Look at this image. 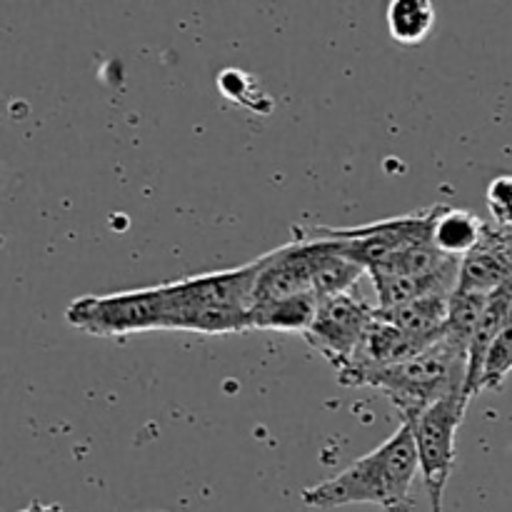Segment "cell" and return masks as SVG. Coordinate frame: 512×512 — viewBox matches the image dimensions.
Listing matches in <instances>:
<instances>
[{
	"mask_svg": "<svg viewBox=\"0 0 512 512\" xmlns=\"http://www.w3.org/2000/svg\"><path fill=\"white\" fill-rule=\"evenodd\" d=\"M460 280V260L450 263L448 268L435 270L428 275H410V278H388L373 280L375 293H378V308H398V305L415 303L435 295H453L458 290Z\"/></svg>",
	"mask_w": 512,
	"mask_h": 512,
	"instance_id": "13",
	"label": "cell"
},
{
	"mask_svg": "<svg viewBox=\"0 0 512 512\" xmlns=\"http://www.w3.org/2000/svg\"><path fill=\"white\" fill-rule=\"evenodd\" d=\"M65 320L73 328L98 338H125L145 330H165L168 295L165 285L110 295H83L65 308Z\"/></svg>",
	"mask_w": 512,
	"mask_h": 512,
	"instance_id": "3",
	"label": "cell"
},
{
	"mask_svg": "<svg viewBox=\"0 0 512 512\" xmlns=\"http://www.w3.org/2000/svg\"><path fill=\"white\" fill-rule=\"evenodd\" d=\"M512 370V310L508 323L503 325L500 335L495 338L493 348H490L488 363H485V378L483 390H500L503 388L505 378Z\"/></svg>",
	"mask_w": 512,
	"mask_h": 512,
	"instance_id": "20",
	"label": "cell"
},
{
	"mask_svg": "<svg viewBox=\"0 0 512 512\" xmlns=\"http://www.w3.org/2000/svg\"><path fill=\"white\" fill-rule=\"evenodd\" d=\"M488 298L490 295L468 293V290H455L453 298H450L445 340H448L450 345H455L458 350H463L465 355H468L470 343H473L475 330H478L480 318H483Z\"/></svg>",
	"mask_w": 512,
	"mask_h": 512,
	"instance_id": "19",
	"label": "cell"
},
{
	"mask_svg": "<svg viewBox=\"0 0 512 512\" xmlns=\"http://www.w3.org/2000/svg\"><path fill=\"white\" fill-rule=\"evenodd\" d=\"M368 270L355 263L353 258L340 250V243L333 238L315 235L313 238V293L318 300L338 298V295L353 293Z\"/></svg>",
	"mask_w": 512,
	"mask_h": 512,
	"instance_id": "12",
	"label": "cell"
},
{
	"mask_svg": "<svg viewBox=\"0 0 512 512\" xmlns=\"http://www.w3.org/2000/svg\"><path fill=\"white\" fill-rule=\"evenodd\" d=\"M320 300L315 293L295 295L288 300H275V303L253 305L250 308V325L255 330H280V333H300L305 335L318 315Z\"/></svg>",
	"mask_w": 512,
	"mask_h": 512,
	"instance_id": "15",
	"label": "cell"
},
{
	"mask_svg": "<svg viewBox=\"0 0 512 512\" xmlns=\"http://www.w3.org/2000/svg\"><path fill=\"white\" fill-rule=\"evenodd\" d=\"M25 510L28 512H65L60 505H45V503H38V500H35V503H30Z\"/></svg>",
	"mask_w": 512,
	"mask_h": 512,
	"instance_id": "22",
	"label": "cell"
},
{
	"mask_svg": "<svg viewBox=\"0 0 512 512\" xmlns=\"http://www.w3.org/2000/svg\"><path fill=\"white\" fill-rule=\"evenodd\" d=\"M435 23V8L430 0H393L388 5V30L395 43L420 45Z\"/></svg>",
	"mask_w": 512,
	"mask_h": 512,
	"instance_id": "18",
	"label": "cell"
},
{
	"mask_svg": "<svg viewBox=\"0 0 512 512\" xmlns=\"http://www.w3.org/2000/svg\"><path fill=\"white\" fill-rule=\"evenodd\" d=\"M465 380H468V355L443 338L415 358L360 375L355 388L360 385L378 388L393 400L408 423L425 413L430 405L455 393H465Z\"/></svg>",
	"mask_w": 512,
	"mask_h": 512,
	"instance_id": "2",
	"label": "cell"
},
{
	"mask_svg": "<svg viewBox=\"0 0 512 512\" xmlns=\"http://www.w3.org/2000/svg\"><path fill=\"white\" fill-rule=\"evenodd\" d=\"M488 213L498 230H512V175H500L488 185L485 193Z\"/></svg>",
	"mask_w": 512,
	"mask_h": 512,
	"instance_id": "21",
	"label": "cell"
},
{
	"mask_svg": "<svg viewBox=\"0 0 512 512\" xmlns=\"http://www.w3.org/2000/svg\"><path fill=\"white\" fill-rule=\"evenodd\" d=\"M512 280V248L503 230L490 228L488 238L460 260L458 290L490 295Z\"/></svg>",
	"mask_w": 512,
	"mask_h": 512,
	"instance_id": "9",
	"label": "cell"
},
{
	"mask_svg": "<svg viewBox=\"0 0 512 512\" xmlns=\"http://www.w3.org/2000/svg\"><path fill=\"white\" fill-rule=\"evenodd\" d=\"M450 263H455V260L440 253V250L433 245V240H423V243L408 245V248L390 255L385 263H380L378 268L370 270V278L388 280V278H410V275H428V273H435V270L448 268Z\"/></svg>",
	"mask_w": 512,
	"mask_h": 512,
	"instance_id": "17",
	"label": "cell"
},
{
	"mask_svg": "<svg viewBox=\"0 0 512 512\" xmlns=\"http://www.w3.org/2000/svg\"><path fill=\"white\" fill-rule=\"evenodd\" d=\"M512 310V280L500 285L495 293H490L485 313L480 318L475 338L468 348V380H465V395L475 398L483 390L485 378V363H488L490 348H493L495 338L500 335L503 325L508 323Z\"/></svg>",
	"mask_w": 512,
	"mask_h": 512,
	"instance_id": "10",
	"label": "cell"
},
{
	"mask_svg": "<svg viewBox=\"0 0 512 512\" xmlns=\"http://www.w3.org/2000/svg\"><path fill=\"white\" fill-rule=\"evenodd\" d=\"M430 230H433V208L383 223L360 225V228H318L315 235L338 240L340 250L370 273L398 250L430 240Z\"/></svg>",
	"mask_w": 512,
	"mask_h": 512,
	"instance_id": "5",
	"label": "cell"
},
{
	"mask_svg": "<svg viewBox=\"0 0 512 512\" xmlns=\"http://www.w3.org/2000/svg\"><path fill=\"white\" fill-rule=\"evenodd\" d=\"M490 225L483 218L453 205H433V230L430 240L443 255L463 260L488 238Z\"/></svg>",
	"mask_w": 512,
	"mask_h": 512,
	"instance_id": "11",
	"label": "cell"
},
{
	"mask_svg": "<svg viewBox=\"0 0 512 512\" xmlns=\"http://www.w3.org/2000/svg\"><path fill=\"white\" fill-rule=\"evenodd\" d=\"M260 275L255 303H275L295 295L313 293V238L300 233V240L260 255Z\"/></svg>",
	"mask_w": 512,
	"mask_h": 512,
	"instance_id": "8",
	"label": "cell"
},
{
	"mask_svg": "<svg viewBox=\"0 0 512 512\" xmlns=\"http://www.w3.org/2000/svg\"><path fill=\"white\" fill-rule=\"evenodd\" d=\"M470 398L465 393H455L440 403L430 405L425 413L415 420L413 425L415 445H418L420 475L428 490L430 512H443V495L450 483L455 463H458V430L463 425L465 410H468Z\"/></svg>",
	"mask_w": 512,
	"mask_h": 512,
	"instance_id": "4",
	"label": "cell"
},
{
	"mask_svg": "<svg viewBox=\"0 0 512 512\" xmlns=\"http://www.w3.org/2000/svg\"><path fill=\"white\" fill-rule=\"evenodd\" d=\"M420 473L413 425L403 423L373 453L355 460L350 468L325 483L300 493L305 508L333 510L345 505H378L385 512H415L413 490Z\"/></svg>",
	"mask_w": 512,
	"mask_h": 512,
	"instance_id": "1",
	"label": "cell"
},
{
	"mask_svg": "<svg viewBox=\"0 0 512 512\" xmlns=\"http://www.w3.org/2000/svg\"><path fill=\"white\" fill-rule=\"evenodd\" d=\"M165 330H193L205 335H228L253 330L250 310L243 308H190L168 318Z\"/></svg>",
	"mask_w": 512,
	"mask_h": 512,
	"instance_id": "16",
	"label": "cell"
},
{
	"mask_svg": "<svg viewBox=\"0 0 512 512\" xmlns=\"http://www.w3.org/2000/svg\"><path fill=\"white\" fill-rule=\"evenodd\" d=\"M260 260L218 273L193 275V278L178 280L165 285L168 295V318L178 310L190 308H243L250 310L255 303V288H258ZM168 325V323H165Z\"/></svg>",
	"mask_w": 512,
	"mask_h": 512,
	"instance_id": "7",
	"label": "cell"
},
{
	"mask_svg": "<svg viewBox=\"0 0 512 512\" xmlns=\"http://www.w3.org/2000/svg\"><path fill=\"white\" fill-rule=\"evenodd\" d=\"M450 298L453 295H435V298L415 300V303L398 305V308H378V318L395 325L403 333L415 335V338L440 343L445 338V325H448Z\"/></svg>",
	"mask_w": 512,
	"mask_h": 512,
	"instance_id": "14",
	"label": "cell"
},
{
	"mask_svg": "<svg viewBox=\"0 0 512 512\" xmlns=\"http://www.w3.org/2000/svg\"><path fill=\"white\" fill-rule=\"evenodd\" d=\"M375 310L378 308L358 300L353 293L320 300L318 315L303 338L340 373L353 363L370 323L375 320Z\"/></svg>",
	"mask_w": 512,
	"mask_h": 512,
	"instance_id": "6",
	"label": "cell"
}]
</instances>
